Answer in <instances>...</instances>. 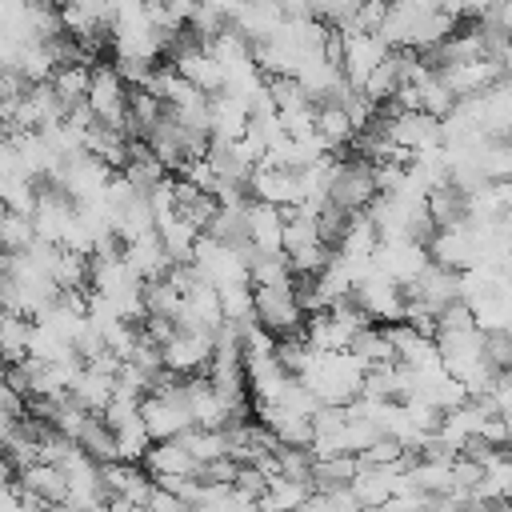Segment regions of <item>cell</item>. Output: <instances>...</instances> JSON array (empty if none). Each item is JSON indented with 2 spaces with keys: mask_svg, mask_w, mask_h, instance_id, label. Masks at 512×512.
<instances>
[{
  "mask_svg": "<svg viewBox=\"0 0 512 512\" xmlns=\"http://www.w3.org/2000/svg\"><path fill=\"white\" fill-rule=\"evenodd\" d=\"M308 496H312V484L276 472V476H268V484H264V492H260L256 504H260V508H304Z\"/></svg>",
  "mask_w": 512,
  "mask_h": 512,
  "instance_id": "obj_20",
  "label": "cell"
},
{
  "mask_svg": "<svg viewBox=\"0 0 512 512\" xmlns=\"http://www.w3.org/2000/svg\"><path fill=\"white\" fill-rule=\"evenodd\" d=\"M144 508H156V512H180V508H188V504H184V500H180V492H172L168 484L152 480V492H148Z\"/></svg>",
  "mask_w": 512,
  "mask_h": 512,
  "instance_id": "obj_24",
  "label": "cell"
},
{
  "mask_svg": "<svg viewBox=\"0 0 512 512\" xmlns=\"http://www.w3.org/2000/svg\"><path fill=\"white\" fill-rule=\"evenodd\" d=\"M352 300L376 320V324H392V320H404V308H408V296H404V284H396L392 276H384L376 264L356 280L352 288Z\"/></svg>",
  "mask_w": 512,
  "mask_h": 512,
  "instance_id": "obj_4",
  "label": "cell"
},
{
  "mask_svg": "<svg viewBox=\"0 0 512 512\" xmlns=\"http://www.w3.org/2000/svg\"><path fill=\"white\" fill-rule=\"evenodd\" d=\"M204 232L216 236V240H224V244H236V248L252 244L248 240V200L244 204H220Z\"/></svg>",
  "mask_w": 512,
  "mask_h": 512,
  "instance_id": "obj_19",
  "label": "cell"
},
{
  "mask_svg": "<svg viewBox=\"0 0 512 512\" xmlns=\"http://www.w3.org/2000/svg\"><path fill=\"white\" fill-rule=\"evenodd\" d=\"M436 72H440L444 84L456 92V100H464V96H480V92H488V88L504 76V64H500V56H472V60L440 64Z\"/></svg>",
  "mask_w": 512,
  "mask_h": 512,
  "instance_id": "obj_9",
  "label": "cell"
},
{
  "mask_svg": "<svg viewBox=\"0 0 512 512\" xmlns=\"http://www.w3.org/2000/svg\"><path fill=\"white\" fill-rule=\"evenodd\" d=\"M76 444H80L88 456H96L100 464L120 456V452H116V428L104 420V412H88V420H84L80 432H76Z\"/></svg>",
  "mask_w": 512,
  "mask_h": 512,
  "instance_id": "obj_18",
  "label": "cell"
},
{
  "mask_svg": "<svg viewBox=\"0 0 512 512\" xmlns=\"http://www.w3.org/2000/svg\"><path fill=\"white\" fill-rule=\"evenodd\" d=\"M248 240L260 252H284V208L268 200H248Z\"/></svg>",
  "mask_w": 512,
  "mask_h": 512,
  "instance_id": "obj_13",
  "label": "cell"
},
{
  "mask_svg": "<svg viewBox=\"0 0 512 512\" xmlns=\"http://www.w3.org/2000/svg\"><path fill=\"white\" fill-rule=\"evenodd\" d=\"M316 132L340 152L344 144H352L356 140V124H352V116H348V108L340 104V100H324V104H316Z\"/></svg>",
  "mask_w": 512,
  "mask_h": 512,
  "instance_id": "obj_17",
  "label": "cell"
},
{
  "mask_svg": "<svg viewBox=\"0 0 512 512\" xmlns=\"http://www.w3.org/2000/svg\"><path fill=\"white\" fill-rule=\"evenodd\" d=\"M328 200L340 204L344 212H364L376 200V176L364 156H336L332 176H328Z\"/></svg>",
  "mask_w": 512,
  "mask_h": 512,
  "instance_id": "obj_2",
  "label": "cell"
},
{
  "mask_svg": "<svg viewBox=\"0 0 512 512\" xmlns=\"http://www.w3.org/2000/svg\"><path fill=\"white\" fill-rule=\"evenodd\" d=\"M148 444H152V436H148V428H144V416H132V420L116 424V452H120L124 460H144Z\"/></svg>",
  "mask_w": 512,
  "mask_h": 512,
  "instance_id": "obj_23",
  "label": "cell"
},
{
  "mask_svg": "<svg viewBox=\"0 0 512 512\" xmlns=\"http://www.w3.org/2000/svg\"><path fill=\"white\" fill-rule=\"evenodd\" d=\"M92 64H96V60H68V64H56L52 84H56V92H60L68 104L88 100V88H92Z\"/></svg>",
  "mask_w": 512,
  "mask_h": 512,
  "instance_id": "obj_21",
  "label": "cell"
},
{
  "mask_svg": "<svg viewBox=\"0 0 512 512\" xmlns=\"http://www.w3.org/2000/svg\"><path fill=\"white\" fill-rule=\"evenodd\" d=\"M256 288V320L280 340V336H296L304 332V304L296 296V284H252Z\"/></svg>",
  "mask_w": 512,
  "mask_h": 512,
  "instance_id": "obj_1",
  "label": "cell"
},
{
  "mask_svg": "<svg viewBox=\"0 0 512 512\" xmlns=\"http://www.w3.org/2000/svg\"><path fill=\"white\" fill-rule=\"evenodd\" d=\"M248 188H252L256 200H268V204H276V208H296V204L304 200L296 168H276V164H264V160L252 168Z\"/></svg>",
  "mask_w": 512,
  "mask_h": 512,
  "instance_id": "obj_11",
  "label": "cell"
},
{
  "mask_svg": "<svg viewBox=\"0 0 512 512\" xmlns=\"http://www.w3.org/2000/svg\"><path fill=\"white\" fill-rule=\"evenodd\" d=\"M160 352L176 376H196L212 364V328H172Z\"/></svg>",
  "mask_w": 512,
  "mask_h": 512,
  "instance_id": "obj_6",
  "label": "cell"
},
{
  "mask_svg": "<svg viewBox=\"0 0 512 512\" xmlns=\"http://www.w3.org/2000/svg\"><path fill=\"white\" fill-rule=\"evenodd\" d=\"M156 232H160V240H164V248H168L172 260H192L196 240H200V228H196L180 208L160 212V216H156Z\"/></svg>",
  "mask_w": 512,
  "mask_h": 512,
  "instance_id": "obj_15",
  "label": "cell"
},
{
  "mask_svg": "<svg viewBox=\"0 0 512 512\" xmlns=\"http://www.w3.org/2000/svg\"><path fill=\"white\" fill-rule=\"evenodd\" d=\"M404 296L412 308H428L440 316V308H448L452 300H460V268H448L440 260H428L424 272L404 284Z\"/></svg>",
  "mask_w": 512,
  "mask_h": 512,
  "instance_id": "obj_5",
  "label": "cell"
},
{
  "mask_svg": "<svg viewBox=\"0 0 512 512\" xmlns=\"http://www.w3.org/2000/svg\"><path fill=\"white\" fill-rule=\"evenodd\" d=\"M68 392H72L88 412H104L108 400L116 396V372H104V368H96V364H84V368L76 372V380H72Z\"/></svg>",
  "mask_w": 512,
  "mask_h": 512,
  "instance_id": "obj_16",
  "label": "cell"
},
{
  "mask_svg": "<svg viewBox=\"0 0 512 512\" xmlns=\"http://www.w3.org/2000/svg\"><path fill=\"white\" fill-rule=\"evenodd\" d=\"M428 260H432V252H428L424 240H380L376 252H372V264L384 276H392L396 284H412L424 272Z\"/></svg>",
  "mask_w": 512,
  "mask_h": 512,
  "instance_id": "obj_10",
  "label": "cell"
},
{
  "mask_svg": "<svg viewBox=\"0 0 512 512\" xmlns=\"http://www.w3.org/2000/svg\"><path fill=\"white\" fill-rule=\"evenodd\" d=\"M32 244H36V220H32V212L8 208L4 220H0V248L4 252H24Z\"/></svg>",
  "mask_w": 512,
  "mask_h": 512,
  "instance_id": "obj_22",
  "label": "cell"
},
{
  "mask_svg": "<svg viewBox=\"0 0 512 512\" xmlns=\"http://www.w3.org/2000/svg\"><path fill=\"white\" fill-rule=\"evenodd\" d=\"M380 120H384L392 144H400L408 156L444 144V120L424 108H388V112H380Z\"/></svg>",
  "mask_w": 512,
  "mask_h": 512,
  "instance_id": "obj_3",
  "label": "cell"
},
{
  "mask_svg": "<svg viewBox=\"0 0 512 512\" xmlns=\"http://www.w3.org/2000/svg\"><path fill=\"white\" fill-rule=\"evenodd\" d=\"M20 484L32 492V496H40L44 500V508L52 504H68V476H64V468L60 464H52V460H36V464H28L24 472H20Z\"/></svg>",
  "mask_w": 512,
  "mask_h": 512,
  "instance_id": "obj_14",
  "label": "cell"
},
{
  "mask_svg": "<svg viewBox=\"0 0 512 512\" xmlns=\"http://www.w3.org/2000/svg\"><path fill=\"white\" fill-rule=\"evenodd\" d=\"M88 104H92L96 120L124 128V120H128V84H124V76L116 72V64H92Z\"/></svg>",
  "mask_w": 512,
  "mask_h": 512,
  "instance_id": "obj_7",
  "label": "cell"
},
{
  "mask_svg": "<svg viewBox=\"0 0 512 512\" xmlns=\"http://www.w3.org/2000/svg\"><path fill=\"white\" fill-rule=\"evenodd\" d=\"M140 464H144L152 476H196V472H200V460L188 452V444H184L180 436H172V440H152Z\"/></svg>",
  "mask_w": 512,
  "mask_h": 512,
  "instance_id": "obj_12",
  "label": "cell"
},
{
  "mask_svg": "<svg viewBox=\"0 0 512 512\" xmlns=\"http://www.w3.org/2000/svg\"><path fill=\"white\" fill-rule=\"evenodd\" d=\"M344 36V56H340V68L352 84H364L372 76V68L392 52L388 40L380 32H368V28H340Z\"/></svg>",
  "mask_w": 512,
  "mask_h": 512,
  "instance_id": "obj_8",
  "label": "cell"
}]
</instances>
